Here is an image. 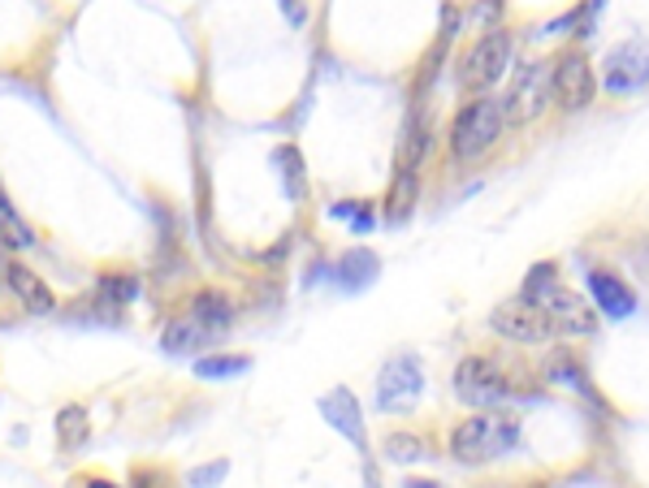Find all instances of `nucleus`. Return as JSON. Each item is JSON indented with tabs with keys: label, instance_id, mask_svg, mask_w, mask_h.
<instances>
[{
	"label": "nucleus",
	"instance_id": "nucleus-1",
	"mask_svg": "<svg viewBox=\"0 0 649 488\" xmlns=\"http://www.w3.org/2000/svg\"><path fill=\"white\" fill-rule=\"evenodd\" d=\"M515 445H520V420H515V415H502V411L468 415V420L450 433V454H454L463 467H481V463L506 458Z\"/></svg>",
	"mask_w": 649,
	"mask_h": 488
},
{
	"label": "nucleus",
	"instance_id": "nucleus-2",
	"mask_svg": "<svg viewBox=\"0 0 649 488\" xmlns=\"http://www.w3.org/2000/svg\"><path fill=\"white\" fill-rule=\"evenodd\" d=\"M524 298H533V303L546 311L554 333H563V338H589V333L598 329L594 307H589L576 290H563V286L554 282V264H537V268L528 273Z\"/></svg>",
	"mask_w": 649,
	"mask_h": 488
},
{
	"label": "nucleus",
	"instance_id": "nucleus-3",
	"mask_svg": "<svg viewBox=\"0 0 649 488\" xmlns=\"http://www.w3.org/2000/svg\"><path fill=\"white\" fill-rule=\"evenodd\" d=\"M502 126H506L502 99H472V104H463L459 117L450 121V156L459 165H472L477 156H485L490 147L499 144Z\"/></svg>",
	"mask_w": 649,
	"mask_h": 488
},
{
	"label": "nucleus",
	"instance_id": "nucleus-4",
	"mask_svg": "<svg viewBox=\"0 0 649 488\" xmlns=\"http://www.w3.org/2000/svg\"><path fill=\"white\" fill-rule=\"evenodd\" d=\"M454 393H459L463 406L485 411V406H499V402L511 397V381H506V372H502L494 359L468 354V359L454 368Z\"/></svg>",
	"mask_w": 649,
	"mask_h": 488
},
{
	"label": "nucleus",
	"instance_id": "nucleus-5",
	"mask_svg": "<svg viewBox=\"0 0 649 488\" xmlns=\"http://www.w3.org/2000/svg\"><path fill=\"white\" fill-rule=\"evenodd\" d=\"M554 99V65H524L511 83V92L502 99V113L511 126H528L546 113V104Z\"/></svg>",
	"mask_w": 649,
	"mask_h": 488
},
{
	"label": "nucleus",
	"instance_id": "nucleus-6",
	"mask_svg": "<svg viewBox=\"0 0 649 488\" xmlns=\"http://www.w3.org/2000/svg\"><path fill=\"white\" fill-rule=\"evenodd\" d=\"M490 329H494L499 338H506V342H520V346H537L554 338L549 316L533 303V298H524V294L511 298V303H502V307H494Z\"/></svg>",
	"mask_w": 649,
	"mask_h": 488
},
{
	"label": "nucleus",
	"instance_id": "nucleus-7",
	"mask_svg": "<svg viewBox=\"0 0 649 488\" xmlns=\"http://www.w3.org/2000/svg\"><path fill=\"white\" fill-rule=\"evenodd\" d=\"M511 70V35L506 31H490L485 40H477V49L463 56V87L468 92H490L502 74Z\"/></svg>",
	"mask_w": 649,
	"mask_h": 488
},
{
	"label": "nucleus",
	"instance_id": "nucleus-8",
	"mask_svg": "<svg viewBox=\"0 0 649 488\" xmlns=\"http://www.w3.org/2000/svg\"><path fill=\"white\" fill-rule=\"evenodd\" d=\"M425 390V368L416 354H395L377 376V406L381 411H411Z\"/></svg>",
	"mask_w": 649,
	"mask_h": 488
},
{
	"label": "nucleus",
	"instance_id": "nucleus-9",
	"mask_svg": "<svg viewBox=\"0 0 649 488\" xmlns=\"http://www.w3.org/2000/svg\"><path fill=\"white\" fill-rule=\"evenodd\" d=\"M606 92L610 96H632L649 87V40H624L619 49L606 56Z\"/></svg>",
	"mask_w": 649,
	"mask_h": 488
},
{
	"label": "nucleus",
	"instance_id": "nucleus-10",
	"mask_svg": "<svg viewBox=\"0 0 649 488\" xmlns=\"http://www.w3.org/2000/svg\"><path fill=\"white\" fill-rule=\"evenodd\" d=\"M594 92H598V83H594L589 61H585L580 52H563V56L554 61V99H558L563 108H589V104H594Z\"/></svg>",
	"mask_w": 649,
	"mask_h": 488
},
{
	"label": "nucleus",
	"instance_id": "nucleus-11",
	"mask_svg": "<svg viewBox=\"0 0 649 488\" xmlns=\"http://www.w3.org/2000/svg\"><path fill=\"white\" fill-rule=\"evenodd\" d=\"M321 415H325V424L329 428H338L343 437L359 449V454H368V433H364V411H359V402H355V393L350 390H329L321 397Z\"/></svg>",
	"mask_w": 649,
	"mask_h": 488
},
{
	"label": "nucleus",
	"instance_id": "nucleus-12",
	"mask_svg": "<svg viewBox=\"0 0 649 488\" xmlns=\"http://www.w3.org/2000/svg\"><path fill=\"white\" fill-rule=\"evenodd\" d=\"M589 294H594L601 316H610V320H628V316L637 311V294L628 290L624 277H615V273H606V268H594V273H589Z\"/></svg>",
	"mask_w": 649,
	"mask_h": 488
},
{
	"label": "nucleus",
	"instance_id": "nucleus-13",
	"mask_svg": "<svg viewBox=\"0 0 649 488\" xmlns=\"http://www.w3.org/2000/svg\"><path fill=\"white\" fill-rule=\"evenodd\" d=\"M4 282H9V290L18 294V303H22L27 311H35V316H52V311H56L52 290L31 273V268H22V264H4Z\"/></svg>",
	"mask_w": 649,
	"mask_h": 488
},
{
	"label": "nucleus",
	"instance_id": "nucleus-14",
	"mask_svg": "<svg viewBox=\"0 0 649 488\" xmlns=\"http://www.w3.org/2000/svg\"><path fill=\"white\" fill-rule=\"evenodd\" d=\"M377 273H381V264H377V255H373L368 246H350L347 255L338 259V282H343L347 290H364V286H373V282H377Z\"/></svg>",
	"mask_w": 649,
	"mask_h": 488
},
{
	"label": "nucleus",
	"instance_id": "nucleus-15",
	"mask_svg": "<svg viewBox=\"0 0 649 488\" xmlns=\"http://www.w3.org/2000/svg\"><path fill=\"white\" fill-rule=\"evenodd\" d=\"M191 316L200 320L208 333H226V329L234 325V307H230V298H226L221 290H200L196 294Z\"/></svg>",
	"mask_w": 649,
	"mask_h": 488
},
{
	"label": "nucleus",
	"instance_id": "nucleus-16",
	"mask_svg": "<svg viewBox=\"0 0 649 488\" xmlns=\"http://www.w3.org/2000/svg\"><path fill=\"white\" fill-rule=\"evenodd\" d=\"M212 333L203 329L196 316H178V320H169L165 325V333H160V346L169 350V354H191V350H200Z\"/></svg>",
	"mask_w": 649,
	"mask_h": 488
},
{
	"label": "nucleus",
	"instance_id": "nucleus-17",
	"mask_svg": "<svg viewBox=\"0 0 649 488\" xmlns=\"http://www.w3.org/2000/svg\"><path fill=\"white\" fill-rule=\"evenodd\" d=\"M0 246H9V251H31L35 246V234H31V225L22 221V212L13 208V199L0 191Z\"/></svg>",
	"mask_w": 649,
	"mask_h": 488
},
{
	"label": "nucleus",
	"instance_id": "nucleus-18",
	"mask_svg": "<svg viewBox=\"0 0 649 488\" xmlns=\"http://www.w3.org/2000/svg\"><path fill=\"white\" fill-rule=\"evenodd\" d=\"M87 433H92V420H87L83 406H65L56 415V445H61V454H78L87 445Z\"/></svg>",
	"mask_w": 649,
	"mask_h": 488
},
{
	"label": "nucleus",
	"instance_id": "nucleus-19",
	"mask_svg": "<svg viewBox=\"0 0 649 488\" xmlns=\"http://www.w3.org/2000/svg\"><path fill=\"white\" fill-rule=\"evenodd\" d=\"M329 216L350 225V234H373V230H377V208L364 203V199H343V203H334Z\"/></svg>",
	"mask_w": 649,
	"mask_h": 488
},
{
	"label": "nucleus",
	"instance_id": "nucleus-20",
	"mask_svg": "<svg viewBox=\"0 0 649 488\" xmlns=\"http://www.w3.org/2000/svg\"><path fill=\"white\" fill-rule=\"evenodd\" d=\"M411 203H416V169H399V178L390 187V199H386V221L402 225L407 212H411Z\"/></svg>",
	"mask_w": 649,
	"mask_h": 488
},
{
	"label": "nucleus",
	"instance_id": "nucleus-21",
	"mask_svg": "<svg viewBox=\"0 0 649 488\" xmlns=\"http://www.w3.org/2000/svg\"><path fill=\"white\" fill-rule=\"evenodd\" d=\"M96 294H101L108 307H130L139 298V277L135 273H104Z\"/></svg>",
	"mask_w": 649,
	"mask_h": 488
},
{
	"label": "nucleus",
	"instance_id": "nucleus-22",
	"mask_svg": "<svg viewBox=\"0 0 649 488\" xmlns=\"http://www.w3.org/2000/svg\"><path fill=\"white\" fill-rule=\"evenodd\" d=\"M273 160L286 169V173H282V182H286V195L303 199V191H307V169H303L300 151H295V147H278V151H273Z\"/></svg>",
	"mask_w": 649,
	"mask_h": 488
},
{
	"label": "nucleus",
	"instance_id": "nucleus-23",
	"mask_svg": "<svg viewBox=\"0 0 649 488\" xmlns=\"http://www.w3.org/2000/svg\"><path fill=\"white\" fill-rule=\"evenodd\" d=\"M251 363L248 359H239V354H208V359H196V372H200L203 381H226V376H239V372H248Z\"/></svg>",
	"mask_w": 649,
	"mask_h": 488
},
{
	"label": "nucleus",
	"instance_id": "nucleus-24",
	"mask_svg": "<svg viewBox=\"0 0 649 488\" xmlns=\"http://www.w3.org/2000/svg\"><path fill=\"white\" fill-rule=\"evenodd\" d=\"M386 458L390 463H420V458H429V445L416 433H395V437H386Z\"/></svg>",
	"mask_w": 649,
	"mask_h": 488
},
{
	"label": "nucleus",
	"instance_id": "nucleus-25",
	"mask_svg": "<svg viewBox=\"0 0 649 488\" xmlns=\"http://www.w3.org/2000/svg\"><path fill=\"white\" fill-rule=\"evenodd\" d=\"M425 151H429V126H425V121H416V126L402 135V151H399L402 169H416Z\"/></svg>",
	"mask_w": 649,
	"mask_h": 488
},
{
	"label": "nucleus",
	"instance_id": "nucleus-26",
	"mask_svg": "<svg viewBox=\"0 0 649 488\" xmlns=\"http://www.w3.org/2000/svg\"><path fill=\"white\" fill-rule=\"evenodd\" d=\"M278 4H282V13L291 18V26H303V22H307V9H303L300 0H278Z\"/></svg>",
	"mask_w": 649,
	"mask_h": 488
},
{
	"label": "nucleus",
	"instance_id": "nucleus-27",
	"mask_svg": "<svg viewBox=\"0 0 649 488\" xmlns=\"http://www.w3.org/2000/svg\"><path fill=\"white\" fill-rule=\"evenodd\" d=\"M499 9H502V0H485V4H481V9L472 13V18H477V22H490V18L499 13Z\"/></svg>",
	"mask_w": 649,
	"mask_h": 488
}]
</instances>
